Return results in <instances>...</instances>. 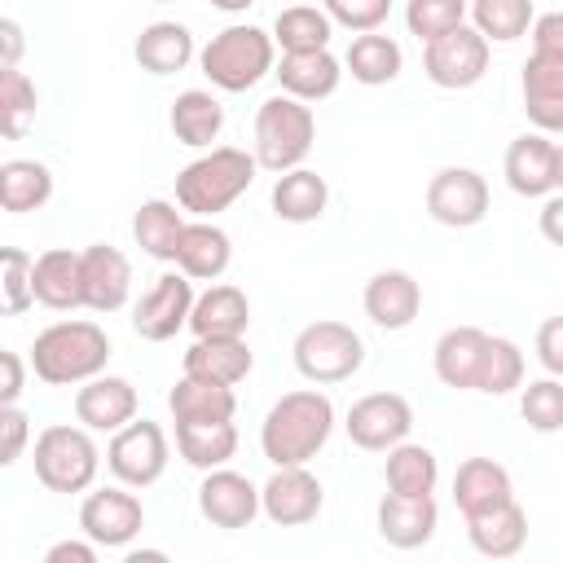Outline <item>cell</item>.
Wrapping results in <instances>:
<instances>
[{"label":"cell","mask_w":563,"mask_h":563,"mask_svg":"<svg viewBox=\"0 0 563 563\" xmlns=\"http://www.w3.org/2000/svg\"><path fill=\"white\" fill-rule=\"evenodd\" d=\"M427 211L449 229H471L488 216V185L471 167H444L427 185Z\"/></svg>","instance_id":"11"},{"label":"cell","mask_w":563,"mask_h":563,"mask_svg":"<svg viewBox=\"0 0 563 563\" xmlns=\"http://www.w3.org/2000/svg\"><path fill=\"white\" fill-rule=\"evenodd\" d=\"M132 233L154 260H176V246H180V233H185V216L172 202L150 198V202H141V211L132 220Z\"/></svg>","instance_id":"36"},{"label":"cell","mask_w":563,"mask_h":563,"mask_svg":"<svg viewBox=\"0 0 563 563\" xmlns=\"http://www.w3.org/2000/svg\"><path fill=\"white\" fill-rule=\"evenodd\" d=\"M282 79V92L299 101H321L339 88V62L330 48H308V53H282V66L273 70Z\"/></svg>","instance_id":"26"},{"label":"cell","mask_w":563,"mask_h":563,"mask_svg":"<svg viewBox=\"0 0 563 563\" xmlns=\"http://www.w3.org/2000/svg\"><path fill=\"white\" fill-rule=\"evenodd\" d=\"M260 488L246 479V475H238V471H224V466H216V471H207V479H202V488H198V510H202V519H211L216 528H246L255 515H260Z\"/></svg>","instance_id":"14"},{"label":"cell","mask_w":563,"mask_h":563,"mask_svg":"<svg viewBox=\"0 0 563 563\" xmlns=\"http://www.w3.org/2000/svg\"><path fill=\"white\" fill-rule=\"evenodd\" d=\"M273 70V35L260 26H224L202 48V75L224 92H246Z\"/></svg>","instance_id":"5"},{"label":"cell","mask_w":563,"mask_h":563,"mask_svg":"<svg viewBox=\"0 0 563 563\" xmlns=\"http://www.w3.org/2000/svg\"><path fill=\"white\" fill-rule=\"evenodd\" d=\"M312 136H317V123H312V110L299 101V97H268L255 114V158L260 167L268 172H290L299 167V158L312 150Z\"/></svg>","instance_id":"4"},{"label":"cell","mask_w":563,"mask_h":563,"mask_svg":"<svg viewBox=\"0 0 563 563\" xmlns=\"http://www.w3.org/2000/svg\"><path fill=\"white\" fill-rule=\"evenodd\" d=\"M255 167H260V158H251L246 150L216 145L211 154L194 158V163L176 176V202H180L185 211H198V216L224 211V207L255 180Z\"/></svg>","instance_id":"3"},{"label":"cell","mask_w":563,"mask_h":563,"mask_svg":"<svg viewBox=\"0 0 563 563\" xmlns=\"http://www.w3.org/2000/svg\"><path fill=\"white\" fill-rule=\"evenodd\" d=\"M435 453L422 444H391L387 449V488L391 493H431L435 488Z\"/></svg>","instance_id":"40"},{"label":"cell","mask_w":563,"mask_h":563,"mask_svg":"<svg viewBox=\"0 0 563 563\" xmlns=\"http://www.w3.org/2000/svg\"><path fill=\"white\" fill-rule=\"evenodd\" d=\"M330 427H334V405L325 391H312V387L286 391L260 427L264 457L277 466H303L330 440Z\"/></svg>","instance_id":"1"},{"label":"cell","mask_w":563,"mask_h":563,"mask_svg":"<svg viewBox=\"0 0 563 563\" xmlns=\"http://www.w3.org/2000/svg\"><path fill=\"white\" fill-rule=\"evenodd\" d=\"M75 418L92 431H119L136 418V387L119 374H97L75 391Z\"/></svg>","instance_id":"16"},{"label":"cell","mask_w":563,"mask_h":563,"mask_svg":"<svg viewBox=\"0 0 563 563\" xmlns=\"http://www.w3.org/2000/svg\"><path fill=\"white\" fill-rule=\"evenodd\" d=\"M325 202H330V185H325V176H317L308 167H290L273 185V211H277V220L308 224V220H317L325 211Z\"/></svg>","instance_id":"28"},{"label":"cell","mask_w":563,"mask_h":563,"mask_svg":"<svg viewBox=\"0 0 563 563\" xmlns=\"http://www.w3.org/2000/svg\"><path fill=\"white\" fill-rule=\"evenodd\" d=\"M128 286H132V264L119 246L97 242L84 251V308L114 312V308H123Z\"/></svg>","instance_id":"19"},{"label":"cell","mask_w":563,"mask_h":563,"mask_svg":"<svg viewBox=\"0 0 563 563\" xmlns=\"http://www.w3.org/2000/svg\"><path fill=\"white\" fill-rule=\"evenodd\" d=\"M484 330L479 325H453L435 339V378L444 387H475V369H479V352H484Z\"/></svg>","instance_id":"29"},{"label":"cell","mask_w":563,"mask_h":563,"mask_svg":"<svg viewBox=\"0 0 563 563\" xmlns=\"http://www.w3.org/2000/svg\"><path fill=\"white\" fill-rule=\"evenodd\" d=\"M519 383H523V352L510 339L488 334L484 339V352H479V369H475V391L501 396V391H510Z\"/></svg>","instance_id":"38"},{"label":"cell","mask_w":563,"mask_h":563,"mask_svg":"<svg viewBox=\"0 0 563 563\" xmlns=\"http://www.w3.org/2000/svg\"><path fill=\"white\" fill-rule=\"evenodd\" d=\"M229 255H233V246L220 224H207V220L185 224L180 246H176V264L185 277H220L229 268Z\"/></svg>","instance_id":"31"},{"label":"cell","mask_w":563,"mask_h":563,"mask_svg":"<svg viewBox=\"0 0 563 563\" xmlns=\"http://www.w3.org/2000/svg\"><path fill=\"white\" fill-rule=\"evenodd\" d=\"M554 185H563V145H559V158H554Z\"/></svg>","instance_id":"56"},{"label":"cell","mask_w":563,"mask_h":563,"mask_svg":"<svg viewBox=\"0 0 563 563\" xmlns=\"http://www.w3.org/2000/svg\"><path fill=\"white\" fill-rule=\"evenodd\" d=\"M343 427H347V440L356 449H374L378 453V449H391V444H400L409 435L413 409H409V400L400 391H369L347 409Z\"/></svg>","instance_id":"10"},{"label":"cell","mask_w":563,"mask_h":563,"mask_svg":"<svg viewBox=\"0 0 563 563\" xmlns=\"http://www.w3.org/2000/svg\"><path fill=\"white\" fill-rule=\"evenodd\" d=\"M216 9H224V13H242V9H251L255 0H211Z\"/></svg>","instance_id":"55"},{"label":"cell","mask_w":563,"mask_h":563,"mask_svg":"<svg viewBox=\"0 0 563 563\" xmlns=\"http://www.w3.org/2000/svg\"><path fill=\"white\" fill-rule=\"evenodd\" d=\"M537 361H541L554 378H563V317L541 321V330H537Z\"/></svg>","instance_id":"48"},{"label":"cell","mask_w":563,"mask_h":563,"mask_svg":"<svg viewBox=\"0 0 563 563\" xmlns=\"http://www.w3.org/2000/svg\"><path fill=\"white\" fill-rule=\"evenodd\" d=\"M418 308H422V290H418V282L409 273L383 268V273L369 277V286H365V312H369L374 325L405 330L418 317Z\"/></svg>","instance_id":"21"},{"label":"cell","mask_w":563,"mask_h":563,"mask_svg":"<svg viewBox=\"0 0 563 563\" xmlns=\"http://www.w3.org/2000/svg\"><path fill=\"white\" fill-rule=\"evenodd\" d=\"M31 286H35V303H44V308H57V312L79 308L84 303V251L53 246V251L35 255Z\"/></svg>","instance_id":"18"},{"label":"cell","mask_w":563,"mask_h":563,"mask_svg":"<svg viewBox=\"0 0 563 563\" xmlns=\"http://www.w3.org/2000/svg\"><path fill=\"white\" fill-rule=\"evenodd\" d=\"M541 238L545 242H554V246H563V194L559 198H545V207H541Z\"/></svg>","instance_id":"52"},{"label":"cell","mask_w":563,"mask_h":563,"mask_svg":"<svg viewBox=\"0 0 563 563\" xmlns=\"http://www.w3.org/2000/svg\"><path fill=\"white\" fill-rule=\"evenodd\" d=\"M532 53H545V57H563V13H541L532 18Z\"/></svg>","instance_id":"49"},{"label":"cell","mask_w":563,"mask_h":563,"mask_svg":"<svg viewBox=\"0 0 563 563\" xmlns=\"http://www.w3.org/2000/svg\"><path fill=\"white\" fill-rule=\"evenodd\" d=\"M347 70L361 84H391L400 75V44L378 31H361L347 48Z\"/></svg>","instance_id":"37"},{"label":"cell","mask_w":563,"mask_h":563,"mask_svg":"<svg viewBox=\"0 0 563 563\" xmlns=\"http://www.w3.org/2000/svg\"><path fill=\"white\" fill-rule=\"evenodd\" d=\"M163 559V550H132L128 554V563H158Z\"/></svg>","instance_id":"54"},{"label":"cell","mask_w":563,"mask_h":563,"mask_svg":"<svg viewBox=\"0 0 563 563\" xmlns=\"http://www.w3.org/2000/svg\"><path fill=\"white\" fill-rule=\"evenodd\" d=\"M365 343L343 321H308L295 334V369L312 383H343L361 369Z\"/></svg>","instance_id":"6"},{"label":"cell","mask_w":563,"mask_h":563,"mask_svg":"<svg viewBox=\"0 0 563 563\" xmlns=\"http://www.w3.org/2000/svg\"><path fill=\"white\" fill-rule=\"evenodd\" d=\"M35 114V84L18 66H0V136L18 141Z\"/></svg>","instance_id":"42"},{"label":"cell","mask_w":563,"mask_h":563,"mask_svg":"<svg viewBox=\"0 0 563 563\" xmlns=\"http://www.w3.org/2000/svg\"><path fill=\"white\" fill-rule=\"evenodd\" d=\"M435 519H440V510H435L431 493H387L378 501V532L396 550L427 545L435 532Z\"/></svg>","instance_id":"17"},{"label":"cell","mask_w":563,"mask_h":563,"mask_svg":"<svg viewBox=\"0 0 563 563\" xmlns=\"http://www.w3.org/2000/svg\"><path fill=\"white\" fill-rule=\"evenodd\" d=\"M53 194V172L35 158H9L0 163V207L4 211H35Z\"/></svg>","instance_id":"35"},{"label":"cell","mask_w":563,"mask_h":563,"mask_svg":"<svg viewBox=\"0 0 563 563\" xmlns=\"http://www.w3.org/2000/svg\"><path fill=\"white\" fill-rule=\"evenodd\" d=\"M31 273H35V260L18 246H0V312L4 317H18L35 303V286H31Z\"/></svg>","instance_id":"43"},{"label":"cell","mask_w":563,"mask_h":563,"mask_svg":"<svg viewBox=\"0 0 563 563\" xmlns=\"http://www.w3.org/2000/svg\"><path fill=\"white\" fill-rule=\"evenodd\" d=\"M466 9H471V0H409L405 26H409V35H418V40L427 44V40H435V35H444V31H453V26H462Z\"/></svg>","instance_id":"44"},{"label":"cell","mask_w":563,"mask_h":563,"mask_svg":"<svg viewBox=\"0 0 563 563\" xmlns=\"http://www.w3.org/2000/svg\"><path fill=\"white\" fill-rule=\"evenodd\" d=\"M31 427H26V413L18 405H0V466L18 462L22 444H26Z\"/></svg>","instance_id":"47"},{"label":"cell","mask_w":563,"mask_h":563,"mask_svg":"<svg viewBox=\"0 0 563 563\" xmlns=\"http://www.w3.org/2000/svg\"><path fill=\"white\" fill-rule=\"evenodd\" d=\"M471 18H475V31L484 40H519L532 22V0H471Z\"/></svg>","instance_id":"41"},{"label":"cell","mask_w":563,"mask_h":563,"mask_svg":"<svg viewBox=\"0 0 563 563\" xmlns=\"http://www.w3.org/2000/svg\"><path fill=\"white\" fill-rule=\"evenodd\" d=\"M167 409H172L176 422H220V418H233L238 413V396H233V383L185 374L167 391Z\"/></svg>","instance_id":"25"},{"label":"cell","mask_w":563,"mask_h":563,"mask_svg":"<svg viewBox=\"0 0 563 563\" xmlns=\"http://www.w3.org/2000/svg\"><path fill=\"white\" fill-rule=\"evenodd\" d=\"M132 53H136L141 70H150V75H176L194 57V35L180 22H150L136 35V48Z\"/></svg>","instance_id":"30"},{"label":"cell","mask_w":563,"mask_h":563,"mask_svg":"<svg viewBox=\"0 0 563 563\" xmlns=\"http://www.w3.org/2000/svg\"><path fill=\"white\" fill-rule=\"evenodd\" d=\"M554 158H559V145H550L541 132H523L510 141L506 150V180L515 194L523 198H541L554 189Z\"/></svg>","instance_id":"22"},{"label":"cell","mask_w":563,"mask_h":563,"mask_svg":"<svg viewBox=\"0 0 563 563\" xmlns=\"http://www.w3.org/2000/svg\"><path fill=\"white\" fill-rule=\"evenodd\" d=\"M22 53V26L13 18H0V66H18Z\"/></svg>","instance_id":"53"},{"label":"cell","mask_w":563,"mask_h":563,"mask_svg":"<svg viewBox=\"0 0 563 563\" xmlns=\"http://www.w3.org/2000/svg\"><path fill=\"white\" fill-rule=\"evenodd\" d=\"M189 312H194V286H189V277H185V273H163V277H154V286L141 295L132 325H136L141 339L167 343V339L189 321Z\"/></svg>","instance_id":"12"},{"label":"cell","mask_w":563,"mask_h":563,"mask_svg":"<svg viewBox=\"0 0 563 563\" xmlns=\"http://www.w3.org/2000/svg\"><path fill=\"white\" fill-rule=\"evenodd\" d=\"M22 378H26L22 356L4 347V352H0V405H18V396H22Z\"/></svg>","instance_id":"50"},{"label":"cell","mask_w":563,"mask_h":563,"mask_svg":"<svg viewBox=\"0 0 563 563\" xmlns=\"http://www.w3.org/2000/svg\"><path fill=\"white\" fill-rule=\"evenodd\" d=\"M260 501H264V515L277 528H299V523L317 519V510H321V484L303 466H277L273 479L264 484Z\"/></svg>","instance_id":"15"},{"label":"cell","mask_w":563,"mask_h":563,"mask_svg":"<svg viewBox=\"0 0 563 563\" xmlns=\"http://www.w3.org/2000/svg\"><path fill=\"white\" fill-rule=\"evenodd\" d=\"M523 110L537 132H563V57L532 53L523 62Z\"/></svg>","instance_id":"20"},{"label":"cell","mask_w":563,"mask_h":563,"mask_svg":"<svg viewBox=\"0 0 563 563\" xmlns=\"http://www.w3.org/2000/svg\"><path fill=\"white\" fill-rule=\"evenodd\" d=\"M97 545V541H92ZM88 541H57L48 554H44V563H92L97 559V550H92Z\"/></svg>","instance_id":"51"},{"label":"cell","mask_w":563,"mask_h":563,"mask_svg":"<svg viewBox=\"0 0 563 563\" xmlns=\"http://www.w3.org/2000/svg\"><path fill=\"white\" fill-rule=\"evenodd\" d=\"M189 325L198 339H242L251 325V303L238 286H211L194 299Z\"/></svg>","instance_id":"24"},{"label":"cell","mask_w":563,"mask_h":563,"mask_svg":"<svg viewBox=\"0 0 563 563\" xmlns=\"http://www.w3.org/2000/svg\"><path fill=\"white\" fill-rule=\"evenodd\" d=\"M79 528L97 545H128L145 528V510L132 493L123 488H97L79 506Z\"/></svg>","instance_id":"13"},{"label":"cell","mask_w":563,"mask_h":563,"mask_svg":"<svg viewBox=\"0 0 563 563\" xmlns=\"http://www.w3.org/2000/svg\"><path fill=\"white\" fill-rule=\"evenodd\" d=\"M176 449L189 466L198 471H216L233 457L238 449V427L233 418H220V422H176Z\"/></svg>","instance_id":"33"},{"label":"cell","mask_w":563,"mask_h":563,"mask_svg":"<svg viewBox=\"0 0 563 563\" xmlns=\"http://www.w3.org/2000/svg\"><path fill=\"white\" fill-rule=\"evenodd\" d=\"M106 361H110V339L97 321H57L40 330L31 343V369L53 387L97 378Z\"/></svg>","instance_id":"2"},{"label":"cell","mask_w":563,"mask_h":563,"mask_svg":"<svg viewBox=\"0 0 563 563\" xmlns=\"http://www.w3.org/2000/svg\"><path fill=\"white\" fill-rule=\"evenodd\" d=\"M427 79L440 88H471L488 70V40L475 26H453L422 48Z\"/></svg>","instance_id":"8"},{"label":"cell","mask_w":563,"mask_h":563,"mask_svg":"<svg viewBox=\"0 0 563 563\" xmlns=\"http://www.w3.org/2000/svg\"><path fill=\"white\" fill-rule=\"evenodd\" d=\"M158 4H163V0H158Z\"/></svg>","instance_id":"57"},{"label":"cell","mask_w":563,"mask_h":563,"mask_svg":"<svg viewBox=\"0 0 563 563\" xmlns=\"http://www.w3.org/2000/svg\"><path fill=\"white\" fill-rule=\"evenodd\" d=\"M273 40L282 44V53H308V48H325L330 44V13L312 9V4H290L277 13Z\"/></svg>","instance_id":"39"},{"label":"cell","mask_w":563,"mask_h":563,"mask_svg":"<svg viewBox=\"0 0 563 563\" xmlns=\"http://www.w3.org/2000/svg\"><path fill=\"white\" fill-rule=\"evenodd\" d=\"M97 475V444L79 427H44L35 435V479L53 493H84Z\"/></svg>","instance_id":"7"},{"label":"cell","mask_w":563,"mask_h":563,"mask_svg":"<svg viewBox=\"0 0 563 563\" xmlns=\"http://www.w3.org/2000/svg\"><path fill=\"white\" fill-rule=\"evenodd\" d=\"M220 128H224V106L211 92L189 88V92H180L172 101V132H176L180 145L202 150V145H211L220 136Z\"/></svg>","instance_id":"34"},{"label":"cell","mask_w":563,"mask_h":563,"mask_svg":"<svg viewBox=\"0 0 563 563\" xmlns=\"http://www.w3.org/2000/svg\"><path fill=\"white\" fill-rule=\"evenodd\" d=\"M106 462H110V471H114L123 484H132V488L154 484V479L163 475V466H167V435H163V427L150 422V418L123 422V427L114 431L110 449H106Z\"/></svg>","instance_id":"9"},{"label":"cell","mask_w":563,"mask_h":563,"mask_svg":"<svg viewBox=\"0 0 563 563\" xmlns=\"http://www.w3.org/2000/svg\"><path fill=\"white\" fill-rule=\"evenodd\" d=\"M321 4L347 31H378L383 18H387V9H391V0H321Z\"/></svg>","instance_id":"46"},{"label":"cell","mask_w":563,"mask_h":563,"mask_svg":"<svg viewBox=\"0 0 563 563\" xmlns=\"http://www.w3.org/2000/svg\"><path fill=\"white\" fill-rule=\"evenodd\" d=\"M506 497H510V475H506L501 462H493V457H466L457 466V475H453V501H457L462 519L466 515H479V510H488V506H497Z\"/></svg>","instance_id":"27"},{"label":"cell","mask_w":563,"mask_h":563,"mask_svg":"<svg viewBox=\"0 0 563 563\" xmlns=\"http://www.w3.org/2000/svg\"><path fill=\"white\" fill-rule=\"evenodd\" d=\"M251 347L246 339H194L185 352V374L216 378V383H242L251 374Z\"/></svg>","instance_id":"32"},{"label":"cell","mask_w":563,"mask_h":563,"mask_svg":"<svg viewBox=\"0 0 563 563\" xmlns=\"http://www.w3.org/2000/svg\"><path fill=\"white\" fill-rule=\"evenodd\" d=\"M519 413L532 431H559L563 427V383L550 374V378H537L523 387V400H519Z\"/></svg>","instance_id":"45"},{"label":"cell","mask_w":563,"mask_h":563,"mask_svg":"<svg viewBox=\"0 0 563 563\" xmlns=\"http://www.w3.org/2000/svg\"><path fill=\"white\" fill-rule=\"evenodd\" d=\"M466 532H471V545L488 559H510L519 554L523 537H528V515L515 497L479 510V515H466Z\"/></svg>","instance_id":"23"}]
</instances>
